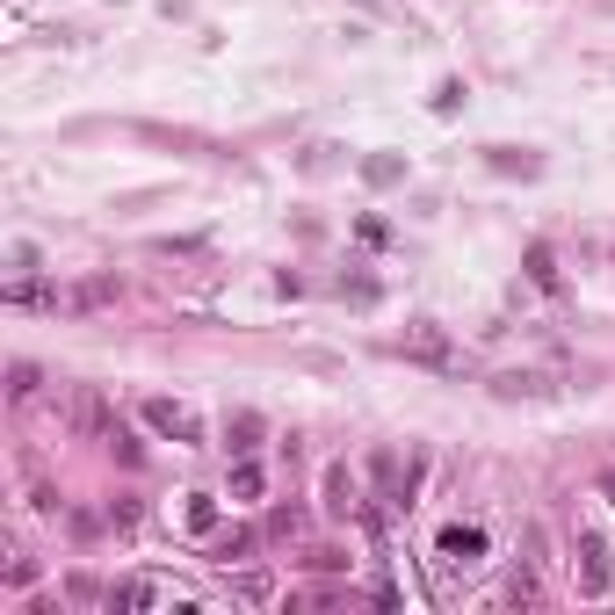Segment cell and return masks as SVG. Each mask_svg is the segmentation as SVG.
I'll return each mask as SVG.
<instances>
[{
    "instance_id": "6da1fadb",
    "label": "cell",
    "mask_w": 615,
    "mask_h": 615,
    "mask_svg": "<svg viewBox=\"0 0 615 615\" xmlns=\"http://www.w3.org/2000/svg\"><path fill=\"white\" fill-rule=\"evenodd\" d=\"M138 413H145L152 435H167V442H181V449H203V435H210L203 413H196V406H181V398H145Z\"/></svg>"
},
{
    "instance_id": "7a4b0ae2",
    "label": "cell",
    "mask_w": 615,
    "mask_h": 615,
    "mask_svg": "<svg viewBox=\"0 0 615 615\" xmlns=\"http://www.w3.org/2000/svg\"><path fill=\"white\" fill-rule=\"evenodd\" d=\"M398 355L406 362H427V369H456V341L442 319H406V333H398Z\"/></svg>"
},
{
    "instance_id": "3957f363",
    "label": "cell",
    "mask_w": 615,
    "mask_h": 615,
    "mask_svg": "<svg viewBox=\"0 0 615 615\" xmlns=\"http://www.w3.org/2000/svg\"><path fill=\"white\" fill-rule=\"evenodd\" d=\"M608 587H615V558H608V536L579 529V594H587V601H601Z\"/></svg>"
},
{
    "instance_id": "277c9868",
    "label": "cell",
    "mask_w": 615,
    "mask_h": 615,
    "mask_svg": "<svg viewBox=\"0 0 615 615\" xmlns=\"http://www.w3.org/2000/svg\"><path fill=\"white\" fill-rule=\"evenodd\" d=\"M435 550H442V565H464L471 572V565H485V529H464V521H456V529H442Z\"/></svg>"
},
{
    "instance_id": "5b68a950",
    "label": "cell",
    "mask_w": 615,
    "mask_h": 615,
    "mask_svg": "<svg viewBox=\"0 0 615 615\" xmlns=\"http://www.w3.org/2000/svg\"><path fill=\"white\" fill-rule=\"evenodd\" d=\"M492 391L500 398H543V391H558V377H550V369H507Z\"/></svg>"
},
{
    "instance_id": "8992f818",
    "label": "cell",
    "mask_w": 615,
    "mask_h": 615,
    "mask_svg": "<svg viewBox=\"0 0 615 615\" xmlns=\"http://www.w3.org/2000/svg\"><path fill=\"white\" fill-rule=\"evenodd\" d=\"M355 492H362V478L348 464H326V507L333 514H355Z\"/></svg>"
},
{
    "instance_id": "52a82bcc",
    "label": "cell",
    "mask_w": 615,
    "mask_h": 615,
    "mask_svg": "<svg viewBox=\"0 0 615 615\" xmlns=\"http://www.w3.org/2000/svg\"><path fill=\"white\" fill-rule=\"evenodd\" d=\"M152 601H167L160 579H123V587H109V608H152Z\"/></svg>"
},
{
    "instance_id": "ba28073f",
    "label": "cell",
    "mask_w": 615,
    "mask_h": 615,
    "mask_svg": "<svg viewBox=\"0 0 615 615\" xmlns=\"http://www.w3.org/2000/svg\"><path fill=\"white\" fill-rule=\"evenodd\" d=\"M102 304H116V275H95V283L66 290V312H102Z\"/></svg>"
},
{
    "instance_id": "9c48e42d",
    "label": "cell",
    "mask_w": 615,
    "mask_h": 615,
    "mask_svg": "<svg viewBox=\"0 0 615 615\" xmlns=\"http://www.w3.org/2000/svg\"><path fill=\"white\" fill-rule=\"evenodd\" d=\"M529 283L550 290V297L565 290V268H558V254H550V246H529Z\"/></svg>"
},
{
    "instance_id": "30bf717a",
    "label": "cell",
    "mask_w": 615,
    "mask_h": 615,
    "mask_svg": "<svg viewBox=\"0 0 615 615\" xmlns=\"http://www.w3.org/2000/svg\"><path fill=\"white\" fill-rule=\"evenodd\" d=\"M261 492H268V471L254 456H232V500H261Z\"/></svg>"
},
{
    "instance_id": "8fae6325",
    "label": "cell",
    "mask_w": 615,
    "mask_h": 615,
    "mask_svg": "<svg viewBox=\"0 0 615 615\" xmlns=\"http://www.w3.org/2000/svg\"><path fill=\"white\" fill-rule=\"evenodd\" d=\"M254 442H261V413H232V420H225V449H232V456H246Z\"/></svg>"
},
{
    "instance_id": "7c38bea8",
    "label": "cell",
    "mask_w": 615,
    "mask_h": 615,
    "mask_svg": "<svg viewBox=\"0 0 615 615\" xmlns=\"http://www.w3.org/2000/svg\"><path fill=\"white\" fill-rule=\"evenodd\" d=\"M189 529H196V536L218 529V500H210V492H189Z\"/></svg>"
},
{
    "instance_id": "4fadbf2b",
    "label": "cell",
    "mask_w": 615,
    "mask_h": 615,
    "mask_svg": "<svg viewBox=\"0 0 615 615\" xmlns=\"http://www.w3.org/2000/svg\"><path fill=\"white\" fill-rule=\"evenodd\" d=\"M232 594H239V601H268L275 587H268V572H239V579H232Z\"/></svg>"
},
{
    "instance_id": "5bb4252c",
    "label": "cell",
    "mask_w": 615,
    "mask_h": 615,
    "mask_svg": "<svg viewBox=\"0 0 615 615\" xmlns=\"http://www.w3.org/2000/svg\"><path fill=\"white\" fill-rule=\"evenodd\" d=\"M8 391H15V398H37V369L15 362V369H8Z\"/></svg>"
},
{
    "instance_id": "9a60e30c",
    "label": "cell",
    "mask_w": 615,
    "mask_h": 615,
    "mask_svg": "<svg viewBox=\"0 0 615 615\" xmlns=\"http://www.w3.org/2000/svg\"><path fill=\"white\" fill-rule=\"evenodd\" d=\"M362 174H369V181H377V189H384V181H398V174H406V167H398V160H369Z\"/></svg>"
},
{
    "instance_id": "2e32d148",
    "label": "cell",
    "mask_w": 615,
    "mask_h": 615,
    "mask_svg": "<svg viewBox=\"0 0 615 615\" xmlns=\"http://www.w3.org/2000/svg\"><path fill=\"white\" fill-rule=\"evenodd\" d=\"M608 492H615V485H608Z\"/></svg>"
}]
</instances>
